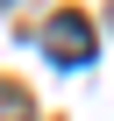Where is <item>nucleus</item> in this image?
<instances>
[{"mask_svg": "<svg viewBox=\"0 0 114 121\" xmlns=\"http://www.w3.org/2000/svg\"><path fill=\"white\" fill-rule=\"evenodd\" d=\"M43 50L57 57V64H71V71L93 64V22L71 14V7H64V14H50V22H43Z\"/></svg>", "mask_w": 114, "mask_h": 121, "instance_id": "1", "label": "nucleus"}]
</instances>
